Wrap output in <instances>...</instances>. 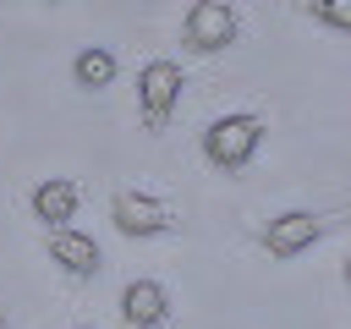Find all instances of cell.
<instances>
[{
  "label": "cell",
  "mask_w": 351,
  "mask_h": 329,
  "mask_svg": "<svg viewBox=\"0 0 351 329\" xmlns=\"http://www.w3.org/2000/svg\"><path fill=\"white\" fill-rule=\"evenodd\" d=\"M263 143V121L258 115H219L208 132H203V159L214 170H241Z\"/></svg>",
  "instance_id": "cell-1"
},
{
  "label": "cell",
  "mask_w": 351,
  "mask_h": 329,
  "mask_svg": "<svg viewBox=\"0 0 351 329\" xmlns=\"http://www.w3.org/2000/svg\"><path fill=\"white\" fill-rule=\"evenodd\" d=\"M181 88H186V77H181L176 60H148V66L137 71V104H143L148 132H165L170 110L181 104Z\"/></svg>",
  "instance_id": "cell-2"
},
{
  "label": "cell",
  "mask_w": 351,
  "mask_h": 329,
  "mask_svg": "<svg viewBox=\"0 0 351 329\" xmlns=\"http://www.w3.org/2000/svg\"><path fill=\"white\" fill-rule=\"evenodd\" d=\"M110 219H115L121 236H165L176 225V208L159 203V197H148V192H115Z\"/></svg>",
  "instance_id": "cell-3"
},
{
  "label": "cell",
  "mask_w": 351,
  "mask_h": 329,
  "mask_svg": "<svg viewBox=\"0 0 351 329\" xmlns=\"http://www.w3.org/2000/svg\"><path fill=\"white\" fill-rule=\"evenodd\" d=\"M230 38H236V11H230V0H197V5L186 11V44H192V49L214 55V49H225Z\"/></svg>",
  "instance_id": "cell-4"
},
{
  "label": "cell",
  "mask_w": 351,
  "mask_h": 329,
  "mask_svg": "<svg viewBox=\"0 0 351 329\" xmlns=\"http://www.w3.org/2000/svg\"><path fill=\"white\" fill-rule=\"evenodd\" d=\"M318 236H324V219H318V214H307V208H285L280 219H269L263 247H269L274 258H296V252H307Z\"/></svg>",
  "instance_id": "cell-5"
},
{
  "label": "cell",
  "mask_w": 351,
  "mask_h": 329,
  "mask_svg": "<svg viewBox=\"0 0 351 329\" xmlns=\"http://www.w3.org/2000/svg\"><path fill=\"white\" fill-rule=\"evenodd\" d=\"M49 258H55L66 274H77V280H93V274L104 269L99 241L82 236V230H71V225H55V230H49Z\"/></svg>",
  "instance_id": "cell-6"
},
{
  "label": "cell",
  "mask_w": 351,
  "mask_h": 329,
  "mask_svg": "<svg viewBox=\"0 0 351 329\" xmlns=\"http://www.w3.org/2000/svg\"><path fill=\"white\" fill-rule=\"evenodd\" d=\"M121 318H126L132 329H159V324L170 318L165 285H159V280H132V285L121 291Z\"/></svg>",
  "instance_id": "cell-7"
},
{
  "label": "cell",
  "mask_w": 351,
  "mask_h": 329,
  "mask_svg": "<svg viewBox=\"0 0 351 329\" xmlns=\"http://www.w3.org/2000/svg\"><path fill=\"white\" fill-rule=\"evenodd\" d=\"M71 214H77V186H71L66 175H49V181L33 186V219H44V225H66Z\"/></svg>",
  "instance_id": "cell-8"
},
{
  "label": "cell",
  "mask_w": 351,
  "mask_h": 329,
  "mask_svg": "<svg viewBox=\"0 0 351 329\" xmlns=\"http://www.w3.org/2000/svg\"><path fill=\"white\" fill-rule=\"evenodd\" d=\"M71 82H77V88H88V93L110 88V82H115V55H110V49H99V44H88V49L71 60Z\"/></svg>",
  "instance_id": "cell-9"
},
{
  "label": "cell",
  "mask_w": 351,
  "mask_h": 329,
  "mask_svg": "<svg viewBox=\"0 0 351 329\" xmlns=\"http://www.w3.org/2000/svg\"><path fill=\"white\" fill-rule=\"evenodd\" d=\"M313 11H318L329 27H351V0H313Z\"/></svg>",
  "instance_id": "cell-10"
},
{
  "label": "cell",
  "mask_w": 351,
  "mask_h": 329,
  "mask_svg": "<svg viewBox=\"0 0 351 329\" xmlns=\"http://www.w3.org/2000/svg\"><path fill=\"white\" fill-rule=\"evenodd\" d=\"M0 329H5V324H0Z\"/></svg>",
  "instance_id": "cell-11"
}]
</instances>
